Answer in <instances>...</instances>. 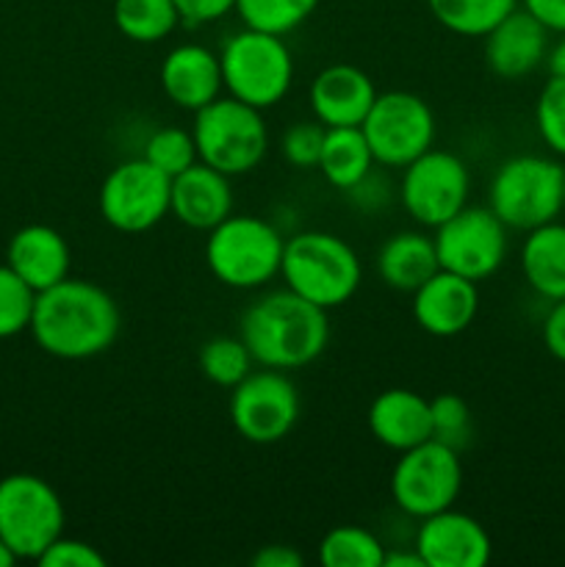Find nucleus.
I'll return each instance as SVG.
<instances>
[{"instance_id": "1", "label": "nucleus", "mask_w": 565, "mask_h": 567, "mask_svg": "<svg viewBox=\"0 0 565 567\" xmlns=\"http://www.w3.org/2000/svg\"><path fill=\"white\" fill-rule=\"evenodd\" d=\"M120 324V305L103 286L64 277L37 293L28 330L53 358L89 360L114 347Z\"/></svg>"}, {"instance_id": "2", "label": "nucleus", "mask_w": 565, "mask_h": 567, "mask_svg": "<svg viewBox=\"0 0 565 567\" xmlns=\"http://www.w3.org/2000/svg\"><path fill=\"white\" fill-rule=\"evenodd\" d=\"M238 336L247 343L255 365L297 371L321 358L330 343V321L319 305L291 288H280L247 305L238 319Z\"/></svg>"}, {"instance_id": "3", "label": "nucleus", "mask_w": 565, "mask_h": 567, "mask_svg": "<svg viewBox=\"0 0 565 567\" xmlns=\"http://www.w3.org/2000/svg\"><path fill=\"white\" fill-rule=\"evenodd\" d=\"M280 277L286 288L321 310L347 305L358 293L363 266L358 252L336 233L305 230L286 238Z\"/></svg>"}, {"instance_id": "4", "label": "nucleus", "mask_w": 565, "mask_h": 567, "mask_svg": "<svg viewBox=\"0 0 565 567\" xmlns=\"http://www.w3.org/2000/svg\"><path fill=\"white\" fill-rule=\"evenodd\" d=\"M487 208L507 230L548 225L565 210V166L548 155H513L493 172Z\"/></svg>"}, {"instance_id": "5", "label": "nucleus", "mask_w": 565, "mask_h": 567, "mask_svg": "<svg viewBox=\"0 0 565 567\" xmlns=\"http://www.w3.org/2000/svg\"><path fill=\"white\" fill-rule=\"evenodd\" d=\"M286 238L260 216L230 214L208 230L205 266L227 288L253 291L280 275Z\"/></svg>"}, {"instance_id": "6", "label": "nucleus", "mask_w": 565, "mask_h": 567, "mask_svg": "<svg viewBox=\"0 0 565 567\" xmlns=\"http://www.w3.org/2000/svg\"><path fill=\"white\" fill-rule=\"evenodd\" d=\"M192 136L197 144L199 161L227 177L249 175L269 153L264 111L253 109L230 94L227 97L219 94L214 103L194 111Z\"/></svg>"}, {"instance_id": "7", "label": "nucleus", "mask_w": 565, "mask_h": 567, "mask_svg": "<svg viewBox=\"0 0 565 567\" xmlns=\"http://www.w3.org/2000/svg\"><path fill=\"white\" fill-rule=\"evenodd\" d=\"M219 64L227 94L258 111L271 109L291 92V50L275 33L255 31V28L233 33L222 44Z\"/></svg>"}, {"instance_id": "8", "label": "nucleus", "mask_w": 565, "mask_h": 567, "mask_svg": "<svg viewBox=\"0 0 565 567\" xmlns=\"http://www.w3.org/2000/svg\"><path fill=\"white\" fill-rule=\"evenodd\" d=\"M64 535V504L55 487L37 474H9L0 480V540L17 559L42 557Z\"/></svg>"}, {"instance_id": "9", "label": "nucleus", "mask_w": 565, "mask_h": 567, "mask_svg": "<svg viewBox=\"0 0 565 567\" xmlns=\"http://www.w3.org/2000/svg\"><path fill=\"white\" fill-rule=\"evenodd\" d=\"M463 491V465L460 452L446 443L430 441L399 452L397 465L391 471L393 504L410 518L421 520L441 509L454 507Z\"/></svg>"}, {"instance_id": "10", "label": "nucleus", "mask_w": 565, "mask_h": 567, "mask_svg": "<svg viewBox=\"0 0 565 567\" xmlns=\"http://www.w3.org/2000/svg\"><path fill=\"white\" fill-rule=\"evenodd\" d=\"M97 205L105 225L138 236L172 214V177L155 169L147 158L122 161L105 175Z\"/></svg>"}, {"instance_id": "11", "label": "nucleus", "mask_w": 565, "mask_h": 567, "mask_svg": "<svg viewBox=\"0 0 565 567\" xmlns=\"http://www.w3.org/2000/svg\"><path fill=\"white\" fill-rule=\"evenodd\" d=\"M471 172L460 155L430 147L410 161L399 181V203L421 227H441L469 205Z\"/></svg>"}, {"instance_id": "12", "label": "nucleus", "mask_w": 565, "mask_h": 567, "mask_svg": "<svg viewBox=\"0 0 565 567\" xmlns=\"http://www.w3.org/2000/svg\"><path fill=\"white\" fill-rule=\"evenodd\" d=\"M299 391L288 371H249L236 388H230V424L244 441L255 446H271L291 435L299 421Z\"/></svg>"}, {"instance_id": "13", "label": "nucleus", "mask_w": 565, "mask_h": 567, "mask_svg": "<svg viewBox=\"0 0 565 567\" xmlns=\"http://www.w3.org/2000/svg\"><path fill=\"white\" fill-rule=\"evenodd\" d=\"M360 131L377 164L386 169H404L435 144V114L419 94L402 89L382 92L377 94Z\"/></svg>"}, {"instance_id": "14", "label": "nucleus", "mask_w": 565, "mask_h": 567, "mask_svg": "<svg viewBox=\"0 0 565 567\" xmlns=\"http://www.w3.org/2000/svg\"><path fill=\"white\" fill-rule=\"evenodd\" d=\"M435 252L441 269L482 282L502 269L507 258V227L491 208L465 205L460 214L435 227Z\"/></svg>"}, {"instance_id": "15", "label": "nucleus", "mask_w": 565, "mask_h": 567, "mask_svg": "<svg viewBox=\"0 0 565 567\" xmlns=\"http://www.w3.org/2000/svg\"><path fill=\"white\" fill-rule=\"evenodd\" d=\"M413 548L424 567H485L493 557L485 526L454 507L421 518Z\"/></svg>"}, {"instance_id": "16", "label": "nucleus", "mask_w": 565, "mask_h": 567, "mask_svg": "<svg viewBox=\"0 0 565 567\" xmlns=\"http://www.w3.org/2000/svg\"><path fill=\"white\" fill-rule=\"evenodd\" d=\"M480 282L438 269L413 291V319L435 338H454L474 324L480 313Z\"/></svg>"}, {"instance_id": "17", "label": "nucleus", "mask_w": 565, "mask_h": 567, "mask_svg": "<svg viewBox=\"0 0 565 567\" xmlns=\"http://www.w3.org/2000/svg\"><path fill=\"white\" fill-rule=\"evenodd\" d=\"M158 81L172 105L194 114L214 103L225 89L219 53L205 44H177L161 61Z\"/></svg>"}, {"instance_id": "18", "label": "nucleus", "mask_w": 565, "mask_h": 567, "mask_svg": "<svg viewBox=\"0 0 565 567\" xmlns=\"http://www.w3.org/2000/svg\"><path fill=\"white\" fill-rule=\"evenodd\" d=\"M377 94L374 81L360 66L330 64L310 83V111L325 127H360Z\"/></svg>"}, {"instance_id": "19", "label": "nucleus", "mask_w": 565, "mask_h": 567, "mask_svg": "<svg viewBox=\"0 0 565 567\" xmlns=\"http://www.w3.org/2000/svg\"><path fill=\"white\" fill-rule=\"evenodd\" d=\"M487 70L502 81H521L546 61L548 31L524 9H515L485 33Z\"/></svg>"}, {"instance_id": "20", "label": "nucleus", "mask_w": 565, "mask_h": 567, "mask_svg": "<svg viewBox=\"0 0 565 567\" xmlns=\"http://www.w3.org/2000/svg\"><path fill=\"white\" fill-rule=\"evenodd\" d=\"M233 214L230 177L197 161L172 177V216L192 230L208 233Z\"/></svg>"}, {"instance_id": "21", "label": "nucleus", "mask_w": 565, "mask_h": 567, "mask_svg": "<svg viewBox=\"0 0 565 567\" xmlns=\"http://www.w3.org/2000/svg\"><path fill=\"white\" fill-rule=\"evenodd\" d=\"M369 430L377 443L391 452H408L432 437L430 399L410 388L382 391L369 404Z\"/></svg>"}, {"instance_id": "22", "label": "nucleus", "mask_w": 565, "mask_h": 567, "mask_svg": "<svg viewBox=\"0 0 565 567\" xmlns=\"http://www.w3.org/2000/svg\"><path fill=\"white\" fill-rule=\"evenodd\" d=\"M6 264L39 293L70 277V244L55 227L25 225L11 236Z\"/></svg>"}, {"instance_id": "23", "label": "nucleus", "mask_w": 565, "mask_h": 567, "mask_svg": "<svg viewBox=\"0 0 565 567\" xmlns=\"http://www.w3.org/2000/svg\"><path fill=\"white\" fill-rule=\"evenodd\" d=\"M438 269L441 264H438L435 241L421 230L397 233L377 252V275L393 291L413 293Z\"/></svg>"}, {"instance_id": "24", "label": "nucleus", "mask_w": 565, "mask_h": 567, "mask_svg": "<svg viewBox=\"0 0 565 567\" xmlns=\"http://www.w3.org/2000/svg\"><path fill=\"white\" fill-rule=\"evenodd\" d=\"M521 271L537 297L557 302L565 299V225L548 221L526 233L521 247Z\"/></svg>"}, {"instance_id": "25", "label": "nucleus", "mask_w": 565, "mask_h": 567, "mask_svg": "<svg viewBox=\"0 0 565 567\" xmlns=\"http://www.w3.org/2000/svg\"><path fill=\"white\" fill-rule=\"evenodd\" d=\"M377 166L360 127H327L321 158L316 169L338 192H349L358 186L366 175Z\"/></svg>"}, {"instance_id": "26", "label": "nucleus", "mask_w": 565, "mask_h": 567, "mask_svg": "<svg viewBox=\"0 0 565 567\" xmlns=\"http://www.w3.org/2000/svg\"><path fill=\"white\" fill-rule=\"evenodd\" d=\"M181 22L175 0H114V25L131 42H164Z\"/></svg>"}, {"instance_id": "27", "label": "nucleus", "mask_w": 565, "mask_h": 567, "mask_svg": "<svg viewBox=\"0 0 565 567\" xmlns=\"http://www.w3.org/2000/svg\"><path fill=\"white\" fill-rule=\"evenodd\" d=\"M438 25L458 37L482 39L491 33L510 11L518 9V0H427Z\"/></svg>"}, {"instance_id": "28", "label": "nucleus", "mask_w": 565, "mask_h": 567, "mask_svg": "<svg viewBox=\"0 0 565 567\" xmlns=\"http://www.w3.org/2000/svg\"><path fill=\"white\" fill-rule=\"evenodd\" d=\"M319 565L325 567H382L386 546L363 526H336L319 543Z\"/></svg>"}, {"instance_id": "29", "label": "nucleus", "mask_w": 565, "mask_h": 567, "mask_svg": "<svg viewBox=\"0 0 565 567\" xmlns=\"http://www.w3.org/2000/svg\"><path fill=\"white\" fill-rule=\"evenodd\" d=\"M199 371L219 388H236L253 371L255 360L242 336H216L199 349Z\"/></svg>"}, {"instance_id": "30", "label": "nucleus", "mask_w": 565, "mask_h": 567, "mask_svg": "<svg viewBox=\"0 0 565 567\" xmlns=\"http://www.w3.org/2000/svg\"><path fill=\"white\" fill-rule=\"evenodd\" d=\"M316 6L319 0H236V14L244 28L286 37L314 14Z\"/></svg>"}, {"instance_id": "31", "label": "nucleus", "mask_w": 565, "mask_h": 567, "mask_svg": "<svg viewBox=\"0 0 565 567\" xmlns=\"http://www.w3.org/2000/svg\"><path fill=\"white\" fill-rule=\"evenodd\" d=\"M142 158H147L166 177H177L188 166L197 164L199 155L192 131H183V127H158L147 138V144H144Z\"/></svg>"}, {"instance_id": "32", "label": "nucleus", "mask_w": 565, "mask_h": 567, "mask_svg": "<svg viewBox=\"0 0 565 567\" xmlns=\"http://www.w3.org/2000/svg\"><path fill=\"white\" fill-rule=\"evenodd\" d=\"M33 302L37 291L9 264H0V341L31 327Z\"/></svg>"}, {"instance_id": "33", "label": "nucleus", "mask_w": 565, "mask_h": 567, "mask_svg": "<svg viewBox=\"0 0 565 567\" xmlns=\"http://www.w3.org/2000/svg\"><path fill=\"white\" fill-rule=\"evenodd\" d=\"M535 127L543 144L565 158V78H548L535 103Z\"/></svg>"}, {"instance_id": "34", "label": "nucleus", "mask_w": 565, "mask_h": 567, "mask_svg": "<svg viewBox=\"0 0 565 567\" xmlns=\"http://www.w3.org/2000/svg\"><path fill=\"white\" fill-rule=\"evenodd\" d=\"M430 413H432V437L454 452H463L471 441V410L458 393H438L430 399Z\"/></svg>"}, {"instance_id": "35", "label": "nucleus", "mask_w": 565, "mask_h": 567, "mask_svg": "<svg viewBox=\"0 0 565 567\" xmlns=\"http://www.w3.org/2000/svg\"><path fill=\"white\" fill-rule=\"evenodd\" d=\"M327 127L319 120L294 122L280 136V153L297 169H316L321 158V144H325Z\"/></svg>"}, {"instance_id": "36", "label": "nucleus", "mask_w": 565, "mask_h": 567, "mask_svg": "<svg viewBox=\"0 0 565 567\" xmlns=\"http://www.w3.org/2000/svg\"><path fill=\"white\" fill-rule=\"evenodd\" d=\"M42 567H105V557L92 546V543L64 537L50 543L37 559Z\"/></svg>"}, {"instance_id": "37", "label": "nucleus", "mask_w": 565, "mask_h": 567, "mask_svg": "<svg viewBox=\"0 0 565 567\" xmlns=\"http://www.w3.org/2000/svg\"><path fill=\"white\" fill-rule=\"evenodd\" d=\"M186 25H208L236 11V0H175Z\"/></svg>"}, {"instance_id": "38", "label": "nucleus", "mask_w": 565, "mask_h": 567, "mask_svg": "<svg viewBox=\"0 0 565 567\" xmlns=\"http://www.w3.org/2000/svg\"><path fill=\"white\" fill-rule=\"evenodd\" d=\"M541 338L546 352L552 354L554 360H559V363H565V299L552 302L546 319H543Z\"/></svg>"}, {"instance_id": "39", "label": "nucleus", "mask_w": 565, "mask_h": 567, "mask_svg": "<svg viewBox=\"0 0 565 567\" xmlns=\"http://www.w3.org/2000/svg\"><path fill=\"white\" fill-rule=\"evenodd\" d=\"M521 9L530 11L548 33L565 37V0H521Z\"/></svg>"}, {"instance_id": "40", "label": "nucleus", "mask_w": 565, "mask_h": 567, "mask_svg": "<svg viewBox=\"0 0 565 567\" xmlns=\"http://www.w3.org/2000/svg\"><path fill=\"white\" fill-rule=\"evenodd\" d=\"M302 554L291 546H266L253 557L255 567H302Z\"/></svg>"}, {"instance_id": "41", "label": "nucleus", "mask_w": 565, "mask_h": 567, "mask_svg": "<svg viewBox=\"0 0 565 567\" xmlns=\"http://www.w3.org/2000/svg\"><path fill=\"white\" fill-rule=\"evenodd\" d=\"M382 567H424V563H421V557L415 548H393V551H388L386 548Z\"/></svg>"}, {"instance_id": "42", "label": "nucleus", "mask_w": 565, "mask_h": 567, "mask_svg": "<svg viewBox=\"0 0 565 567\" xmlns=\"http://www.w3.org/2000/svg\"><path fill=\"white\" fill-rule=\"evenodd\" d=\"M546 66H548V78H565V39H559L557 44L548 48Z\"/></svg>"}, {"instance_id": "43", "label": "nucleus", "mask_w": 565, "mask_h": 567, "mask_svg": "<svg viewBox=\"0 0 565 567\" xmlns=\"http://www.w3.org/2000/svg\"><path fill=\"white\" fill-rule=\"evenodd\" d=\"M14 563H17V557L11 554V548L0 540V567H11Z\"/></svg>"}]
</instances>
